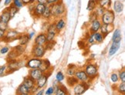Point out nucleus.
I'll return each mask as SVG.
<instances>
[{
    "label": "nucleus",
    "instance_id": "nucleus-49",
    "mask_svg": "<svg viewBox=\"0 0 125 95\" xmlns=\"http://www.w3.org/2000/svg\"><path fill=\"white\" fill-rule=\"evenodd\" d=\"M34 34H35V32H31L30 34H29V35H30V39H32V37L34 35Z\"/></svg>",
    "mask_w": 125,
    "mask_h": 95
},
{
    "label": "nucleus",
    "instance_id": "nucleus-20",
    "mask_svg": "<svg viewBox=\"0 0 125 95\" xmlns=\"http://www.w3.org/2000/svg\"><path fill=\"white\" fill-rule=\"evenodd\" d=\"M79 82H80V80L77 79V78H76L75 75L69 76V77L66 78V83L70 87H74L75 85H76Z\"/></svg>",
    "mask_w": 125,
    "mask_h": 95
},
{
    "label": "nucleus",
    "instance_id": "nucleus-30",
    "mask_svg": "<svg viewBox=\"0 0 125 95\" xmlns=\"http://www.w3.org/2000/svg\"><path fill=\"white\" fill-rule=\"evenodd\" d=\"M65 25H66V22H65L64 19H62V18L59 19L58 21H57V22L56 23V26L57 31H58V32L61 31L62 28L65 27Z\"/></svg>",
    "mask_w": 125,
    "mask_h": 95
},
{
    "label": "nucleus",
    "instance_id": "nucleus-24",
    "mask_svg": "<svg viewBox=\"0 0 125 95\" xmlns=\"http://www.w3.org/2000/svg\"><path fill=\"white\" fill-rule=\"evenodd\" d=\"M50 68V61H48L47 59H45V60H42V63L40 66V69L43 71L44 73H46L47 71H49Z\"/></svg>",
    "mask_w": 125,
    "mask_h": 95
},
{
    "label": "nucleus",
    "instance_id": "nucleus-18",
    "mask_svg": "<svg viewBox=\"0 0 125 95\" xmlns=\"http://www.w3.org/2000/svg\"><path fill=\"white\" fill-rule=\"evenodd\" d=\"M23 84L26 85V86L30 88V89H32L33 87H34L36 86V80H33L30 75L28 76V77L25 78L23 80Z\"/></svg>",
    "mask_w": 125,
    "mask_h": 95
},
{
    "label": "nucleus",
    "instance_id": "nucleus-15",
    "mask_svg": "<svg viewBox=\"0 0 125 95\" xmlns=\"http://www.w3.org/2000/svg\"><path fill=\"white\" fill-rule=\"evenodd\" d=\"M101 20L100 19H96L94 21H93L91 22V25H90V32L91 33H95L98 32L100 29V27H101Z\"/></svg>",
    "mask_w": 125,
    "mask_h": 95
},
{
    "label": "nucleus",
    "instance_id": "nucleus-40",
    "mask_svg": "<svg viewBox=\"0 0 125 95\" xmlns=\"http://www.w3.org/2000/svg\"><path fill=\"white\" fill-rule=\"evenodd\" d=\"M55 94V87H49L45 92V94H46V95H50V94Z\"/></svg>",
    "mask_w": 125,
    "mask_h": 95
},
{
    "label": "nucleus",
    "instance_id": "nucleus-48",
    "mask_svg": "<svg viewBox=\"0 0 125 95\" xmlns=\"http://www.w3.org/2000/svg\"><path fill=\"white\" fill-rule=\"evenodd\" d=\"M44 94V91H43V90H40V91L39 92H38L36 94H37V95H42V94Z\"/></svg>",
    "mask_w": 125,
    "mask_h": 95
},
{
    "label": "nucleus",
    "instance_id": "nucleus-28",
    "mask_svg": "<svg viewBox=\"0 0 125 95\" xmlns=\"http://www.w3.org/2000/svg\"><path fill=\"white\" fill-rule=\"evenodd\" d=\"M52 16V11H51V7H50V6H46V9L44 12L42 14V17L44 18H47V19H49V18Z\"/></svg>",
    "mask_w": 125,
    "mask_h": 95
},
{
    "label": "nucleus",
    "instance_id": "nucleus-13",
    "mask_svg": "<svg viewBox=\"0 0 125 95\" xmlns=\"http://www.w3.org/2000/svg\"><path fill=\"white\" fill-rule=\"evenodd\" d=\"M47 42V36L45 33H41V34L38 35L34 43L35 45H45Z\"/></svg>",
    "mask_w": 125,
    "mask_h": 95
},
{
    "label": "nucleus",
    "instance_id": "nucleus-19",
    "mask_svg": "<svg viewBox=\"0 0 125 95\" xmlns=\"http://www.w3.org/2000/svg\"><path fill=\"white\" fill-rule=\"evenodd\" d=\"M120 46H121V42H116V41H112V45L110 46L109 49V55L112 56L115 53H117V51L119 50Z\"/></svg>",
    "mask_w": 125,
    "mask_h": 95
},
{
    "label": "nucleus",
    "instance_id": "nucleus-35",
    "mask_svg": "<svg viewBox=\"0 0 125 95\" xmlns=\"http://www.w3.org/2000/svg\"><path fill=\"white\" fill-rule=\"evenodd\" d=\"M64 78H65L64 74H62V71H59V72L57 73L56 75V80H57V81H58L59 83L62 82V80H64Z\"/></svg>",
    "mask_w": 125,
    "mask_h": 95
},
{
    "label": "nucleus",
    "instance_id": "nucleus-10",
    "mask_svg": "<svg viewBox=\"0 0 125 95\" xmlns=\"http://www.w3.org/2000/svg\"><path fill=\"white\" fill-rule=\"evenodd\" d=\"M12 18L10 12H9V8H6L2 13L1 17H0V22L1 24H4V25H7V23L9 22Z\"/></svg>",
    "mask_w": 125,
    "mask_h": 95
},
{
    "label": "nucleus",
    "instance_id": "nucleus-21",
    "mask_svg": "<svg viewBox=\"0 0 125 95\" xmlns=\"http://www.w3.org/2000/svg\"><path fill=\"white\" fill-rule=\"evenodd\" d=\"M97 5L105 9H109L111 6V0H97Z\"/></svg>",
    "mask_w": 125,
    "mask_h": 95
},
{
    "label": "nucleus",
    "instance_id": "nucleus-14",
    "mask_svg": "<svg viewBox=\"0 0 125 95\" xmlns=\"http://www.w3.org/2000/svg\"><path fill=\"white\" fill-rule=\"evenodd\" d=\"M46 4H42V3H38L36 7L34 8V16H42V14L44 12L46 9Z\"/></svg>",
    "mask_w": 125,
    "mask_h": 95
},
{
    "label": "nucleus",
    "instance_id": "nucleus-47",
    "mask_svg": "<svg viewBox=\"0 0 125 95\" xmlns=\"http://www.w3.org/2000/svg\"><path fill=\"white\" fill-rule=\"evenodd\" d=\"M38 3L42 4H48V0H36Z\"/></svg>",
    "mask_w": 125,
    "mask_h": 95
},
{
    "label": "nucleus",
    "instance_id": "nucleus-41",
    "mask_svg": "<svg viewBox=\"0 0 125 95\" xmlns=\"http://www.w3.org/2000/svg\"><path fill=\"white\" fill-rule=\"evenodd\" d=\"M9 51V48L8 47H6V46L2 47V48H1V51H0V52H1V54H2V55L6 54V53H8Z\"/></svg>",
    "mask_w": 125,
    "mask_h": 95
},
{
    "label": "nucleus",
    "instance_id": "nucleus-16",
    "mask_svg": "<svg viewBox=\"0 0 125 95\" xmlns=\"http://www.w3.org/2000/svg\"><path fill=\"white\" fill-rule=\"evenodd\" d=\"M16 94H20V95H27V94H32V90L28 88L26 85L22 83V84H20V86L18 87V88L16 90Z\"/></svg>",
    "mask_w": 125,
    "mask_h": 95
},
{
    "label": "nucleus",
    "instance_id": "nucleus-5",
    "mask_svg": "<svg viewBox=\"0 0 125 95\" xmlns=\"http://www.w3.org/2000/svg\"><path fill=\"white\" fill-rule=\"evenodd\" d=\"M86 74H88V76L90 77V80L91 79H94L97 77V72H98V70H97V67L96 66V64H87L86 65L85 69Z\"/></svg>",
    "mask_w": 125,
    "mask_h": 95
},
{
    "label": "nucleus",
    "instance_id": "nucleus-2",
    "mask_svg": "<svg viewBox=\"0 0 125 95\" xmlns=\"http://www.w3.org/2000/svg\"><path fill=\"white\" fill-rule=\"evenodd\" d=\"M51 7V11H52V16L55 17H58L61 16L62 14H63L65 12V7L63 6L62 2H59V1L53 3V4H50Z\"/></svg>",
    "mask_w": 125,
    "mask_h": 95
},
{
    "label": "nucleus",
    "instance_id": "nucleus-9",
    "mask_svg": "<svg viewBox=\"0 0 125 95\" xmlns=\"http://www.w3.org/2000/svg\"><path fill=\"white\" fill-rule=\"evenodd\" d=\"M20 62L16 60H11V61H8V64H7V68L9 69V71L13 72V71H16L20 68Z\"/></svg>",
    "mask_w": 125,
    "mask_h": 95
},
{
    "label": "nucleus",
    "instance_id": "nucleus-46",
    "mask_svg": "<svg viewBox=\"0 0 125 95\" xmlns=\"http://www.w3.org/2000/svg\"><path fill=\"white\" fill-rule=\"evenodd\" d=\"M13 1V0H5V2H4V5L5 6H9V5H10L11 2Z\"/></svg>",
    "mask_w": 125,
    "mask_h": 95
},
{
    "label": "nucleus",
    "instance_id": "nucleus-38",
    "mask_svg": "<svg viewBox=\"0 0 125 95\" xmlns=\"http://www.w3.org/2000/svg\"><path fill=\"white\" fill-rule=\"evenodd\" d=\"M56 35V33H54V32H47V34H46L47 41H53Z\"/></svg>",
    "mask_w": 125,
    "mask_h": 95
},
{
    "label": "nucleus",
    "instance_id": "nucleus-32",
    "mask_svg": "<svg viewBox=\"0 0 125 95\" xmlns=\"http://www.w3.org/2000/svg\"><path fill=\"white\" fill-rule=\"evenodd\" d=\"M9 12H10V15H11V17L13 18L15 16L17 12H19V8H17L16 6H15L14 5L12 4V6L9 8Z\"/></svg>",
    "mask_w": 125,
    "mask_h": 95
},
{
    "label": "nucleus",
    "instance_id": "nucleus-45",
    "mask_svg": "<svg viewBox=\"0 0 125 95\" xmlns=\"http://www.w3.org/2000/svg\"><path fill=\"white\" fill-rule=\"evenodd\" d=\"M23 4L25 5H27V4H30V3H32L34 2V0H22Z\"/></svg>",
    "mask_w": 125,
    "mask_h": 95
},
{
    "label": "nucleus",
    "instance_id": "nucleus-12",
    "mask_svg": "<svg viewBox=\"0 0 125 95\" xmlns=\"http://www.w3.org/2000/svg\"><path fill=\"white\" fill-rule=\"evenodd\" d=\"M43 74H44V72H43L40 68H35V69L30 70L29 75H30L33 80H35L36 81V80L39 79Z\"/></svg>",
    "mask_w": 125,
    "mask_h": 95
},
{
    "label": "nucleus",
    "instance_id": "nucleus-25",
    "mask_svg": "<svg viewBox=\"0 0 125 95\" xmlns=\"http://www.w3.org/2000/svg\"><path fill=\"white\" fill-rule=\"evenodd\" d=\"M30 40V35H27V34H23V35H21L20 39V44L21 45H26L29 41Z\"/></svg>",
    "mask_w": 125,
    "mask_h": 95
},
{
    "label": "nucleus",
    "instance_id": "nucleus-4",
    "mask_svg": "<svg viewBox=\"0 0 125 95\" xmlns=\"http://www.w3.org/2000/svg\"><path fill=\"white\" fill-rule=\"evenodd\" d=\"M42 63V59L39 58H36V57H32V58H30L27 61L26 65L30 69H35V68H40Z\"/></svg>",
    "mask_w": 125,
    "mask_h": 95
},
{
    "label": "nucleus",
    "instance_id": "nucleus-33",
    "mask_svg": "<svg viewBox=\"0 0 125 95\" xmlns=\"http://www.w3.org/2000/svg\"><path fill=\"white\" fill-rule=\"evenodd\" d=\"M117 91L119 94H125V81H121V84H119L117 87Z\"/></svg>",
    "mask_w": 125,
    "mask_h": 95
},
{
    "label": "nucleus",
    "instance_id": "nucleus-36",
    "mask_svg": "<svg viewBox=\"0 0 125 95\" xmlns=\"http://www.w3.org/2000/svg\"><path fill=\"white\" fill-rule=\"evenodd\" d=\"M110 80H111V81L113 83H117L118 80H120L119 74H117V73L111 74V75H110Z\"/></svg>",
    "mask_w": 125,
    "mask_h": 95
},
{
    "label": "nucleus",
    "instance_id": "nucleus-17",
    "mask_svg": "<svg viewBox=\"0 0 125 95\" xmlns=\"http://www.w3.org/2000/svg\"><path fill=\"white\" fill-rule=\"evenodd\" d=\"M47 80H48V75L46 74H43L41 77L38 79L36 81V85L38 88H42L43 87L45 86L46 82H47Z\"/></svg>",
    "mask_w": 125,
    "mask_h": 95
},
{
    "label": "nucleus",
    "instance_id": "nucleus-6",
    "mask_svg": "<svg viewBox=\"0 0 125 95\" xmlns=\"http://www.w3.org/2000/svg\"><path fill=\"white\" fill-rule=\"evenodd\" d=\"M90 87L89 82H79L73 87V92L76 95L83 94Z\"/></svg>",
    "mask_w": 125,
    "mask_h": 95
},
{
    "label": "nucleus",
    "instance_id": "nucleus-42",
    "mask_svg": "<svg viewBox=\"0 0 125 95\" xmlns=\"http://www.w3.org/2000/svg\"><path fill=\"white\" fill-rule=\"evenodd\" d=\"M87 41H88V43H90V44H93L94 42L95 41L94 37V33H91V35L89 37V39H87Z\"/></svg>",
    "mask_w": 125,
    "mask_h": 95
},
{
    "label": "nucleus",
    "instance_id": "nucleus-44",
    "mask_svg": "<svg viewBox=\"0 0 125 95\" xmlns=\"http://www.w3.org/2000/svg\"><path fill=\"white\" fill-rule=\"evenodd\" d=\"M6 68H7V66L6 65H2L1 67H0V74H1V76L3 75L5 71H6Z\"/></svg>",
    "mask_w": 125,
    "mask_h": 95
},
{
    "label": "nucleus",
    "instance_id": "nucleus-22",
    "mask_svg": "<svg viewBox=\"0 0 125 95\" xmlns=\"http://www.w3.org/2000/svg\"><path fill=\"white\" fill-rule=\"evenodd\" d=\"M121 31L119 29V28H117L115 29L113 34V37H112V41H116V42H121Z\"/></svg>",
    "mask_w": 125,
    "mask_h": 95
},
{
    "label": "nucleus",
    "instance_id": "nucleus-31",
    "mask_svg": "<svg viewBox=\"0 0 125 95\" xmlns=\"http://www.w3.org/2000/svg\"><path fill=\"white\" fill-rule=\"evenodd\" d=\"M76 66H74V64H70L68 68H67V74L69 76H73V75H75V73L76 71Z\"/></svg>",
    "mask_w": 125,
    "mask_h": 95
},
{
    "label": "nucleus",
    "instance_id": "nucleus-3",
    "mask_svg": "<svg viewBox=\"0 0 125 95\" xmlns=\"http://www.w3.org/2000/svg\"><path fill=\"white\" fill-rule=\"evenodd\" d=\"M46 48L45 45H35L32 49V56L36 57V58H41L44 56L46 53Z\"/></svg>",
    "mask_w": 125,
    "mask_h": 95
},
{
    "label": "nucleus",
    "instance_id": "nucleus-8",
    "mask_svg": "<svg viewBox=\"0 0 125 95\" xmlns=\"http://www.w3.org/2000/svg\"><path fill=\"white\" fill-rule=\"evenodd\" d=\"M75 76L80 80V82H89L90 80V77L88 76V74H86V71L84 69L76 70L75 73Z\"/></svg>",
    "mask_w": 125,
    "mask_h": 95
},
{
    "label": "nucleus",
    "instance_id": "nucleus-7",
    "mask_svg": "<svg viewBox=\"0 0 125 95\" xmlns=\"http://www.w3.org/2000/svg\"><path fill=\"white\" fill-rule=\"evenodd\" d=\"M21 35L19 32L13 31V30H9L6 32V36H5L2 40H4L5 41H12L14 40L20 39Z\"/></svg>",
    "mask_w": 125,
    "mask_h": 95
},
{
    "label": "nucleus",
    "instance_id": "nucleus-43",
    "mask_svg": "<svg viewBox=\"0 0 125 95\" xmlns=\"http://www.w3.org/2000/svg\"><path fill=\"white\" fill-rule=\"evenodd\" d=\"M6 30H5V28L3 29L2 28H0V37H1V39H2L3 38L6 36Z\"/></svg>",
    "mask_w": 125,
    "mask_h": 95
},
{
    "label": "nucleus",
    "instance_id": "nucleus-27",
    "mask_svg": "<svg viewBox=\"0 0 125 95\" xmlns=\"http://www.w3.org/2000/svg\"><path fill=\"white\" fill-rule=\"evenodd\" d=\"M94 37L95 41L98 42V43H101L104 39V35L101 32H98L94 33Z\"/></svg>",
    "mask_w": 125,
    "mask_h": 95
},
{
    "label": "nucleus",
    "instance_id": "nucleus-23",
    "mask_svg": "<svg viewBox=\"0 0 125 95\" xmlns=\"http://www.w3.org/2000/svg\"><path fill=\"white\" fill-rule=\"evenodd\" d=\"M124 9V4L121 1H115L114 2V11L117 13L122 12Z\"/></svg>",
    "mask_w": 125,
    "mask_h": 95
},
{
    "label": "nucleus",
    "instance_id": "nucleus-39",
    "mask_svg": "<svg viewBox=\"0 0 125 95\" xmlns=\"http://www.w3.org/2000/svg\"><path fill=\"white\" fill-rule=\"evenodd\" d=\"M12 4L15 6H16L17 8H20L22 7L23 2H22V0H13V1H12Z\"/></svg>",
    "mask_w": 125,
    "mask_h": 95
},
{
    "label": "nucleus",
    "instance_id": "nucleus-29",
    "mask_svg": "<svg viewBox=\"0 0 125 95\" xmlns=\"http://www.w3.org/2000/svg\"><path fill=\"white\" fill-rule=\"evenodd\" d=\"M14 49H15V51L17 52V54L19 55H22L24 52H25V50H26V48H25V45H21L20 44L19 45L16 46V47H14L13 48Z\"/></svg>",
    "mask_w": 125,
    "mask_h": 95
},
{
    "label": "nucleus",
    "instance_id": "nucleus-34",
    "mask_svg": "<svg viewBox=\"0 0 125 95\" xmlns=\"http://www.w3.org/2000/svg\"><path fill=\"white\" fill-rule=\"evenodd\" d=\"M54 45H55L54 40L53 41H47V42L45 45V48H46V51H49V50H51L52 48L54 47Z\"/></svg>",
    "mask_w": 125,
    "mask_h": 95
},
{
    "label": "nucleus",
    "instance_id": "nucleus-26",
    "mask_svg": "<svg viewBox=\"0 0 125 95\" xmlns=\"http://www.w3.org/2000/svg\"><path fill=\"white\" fill-rule=\"evenodd\" d=\"M97 0H90V1L88 2L86 9H87L88 11L92 12V11L94 10L95 8L97 7Z\"/></svg>",
    "mask_w": 125,
    "mask_h": 95
},
{
    "label": "nucleus",
    "instance_id": "nucleus-1",
    "mask_svg": "<svg viewBox=\"0 0 125 95\" xmlns=\"http://www.w3.org/2000/svg\"><path fill=\"white\" fill-rule=\"evenodd\" d=\"M114 11L110 10V9H106L105 12L101 16L100 20H101L103 24H114L115 20V14Z\"/></svg>",
    "mask_w": 125,
    "mask_h": 95
},
{
    "label": "nucleus",
    "instance_id": "nucleus-37",
    "mask_svg": "<svg viewBox=\"0 0 125 95\" xmlns=\"http://www.w3.org/2000/svg\"><path fill=\"white\" fill-rule=\"evenodd\" d=\"M119 78L121 81H125V68L119 71Z\"/></svg>",
    "mask_w": 125,
    "mask_h": 95
},
{
    "label": "nucleus",
    "instance_id": "nucleus-11",
    "mask_svg": "<svg viewBox=\"0 0 125 95\" xmlns=\"http://www.w3.org/2000/svg\"><path fill=\"white\" fill-rule=\"evenodd\" d=\"M114 24H103L100 27V32L102 33V34L106 36L109 33H110L112 31H114Z\"/></svg>",
    "mask_w": 125,
    "mask_h": 95
}]
</instances>
